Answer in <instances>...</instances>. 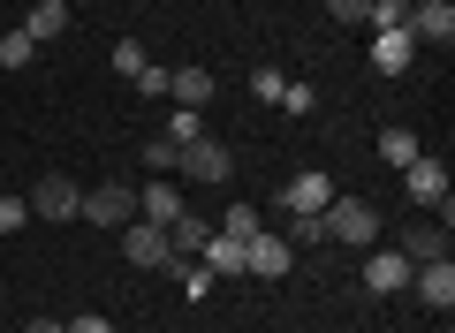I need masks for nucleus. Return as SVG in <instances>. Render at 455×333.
Instances as JSON below:
<instances>
[{
  "instance_id": "nucleus-14",
  "label": "nucleus",
  "mask_w": 455,
  "mask_h": 333,
  "mask_svg": "<svg viewBox=\"0 0 455 333\" xmlns=\"http://www.w3.org/2000/svg\"><path fill=\"white\" fill-rule=\"evenodd\" d=\"M175 212H182V190H175V175H160L145 197H137V220H152V227H167Z\"/></svg>"
},
{
  "instance_id": "nucleus-4",
  "label": "nucleus",
  "mask_w": 455,
  "mask_h": 333,
  "mask_svg": "<svg viewBox=\"0 0 455 333\" xmlns=\"http://www.w3.org/2000/svg\"><path fill=\"white\" fill-rule=\"evenodd\" d=\"M84 220L92 227H130L137 220V190H122V182H99V190H84Z\"/></svg>"
},
{
  "instance_id": "nucleus-3",
  "label": "nucleus",
  "mask_w": 455,
  "mask_h": 333,
  "mask_svg": "<svg viewBox=\"0 0 455 333\" xmlns=\"http://www.w3.org/2000/svg\"><path fill=\"white\" fill-rule=\"evenodd\" d=\"M122 258H130L137 273H167V266H175V250H167V227L130 220V227H122Z\"/></svg>"
},
{
  "instance_id": "nucleus-25",
  "label": "nucleus",
  "mask_w": 455,
  "mask_h": 333,
  "mask_svg": "<svg viewBox=\"0 0 455 333\" xmlns=\"http://www.w3.org/2000/svg\"><path fill=\"white\" fill-rule=\"evenodd\" d=\"M16 227H31V197H0V235H16Z\"/></svg>"
},
{
  "instance_id": "nucleus-15",
  "label": "nucleus",
  "mask_w": 455,
  "mask_h": 333,
  "mask_svg": "<svg viewBox=\"0 0 455 333\" xmlns=\"http://www.w3.org/2000/svg\"><path fill=\"white\" fill-rule=\"evenodd\" d=\"M205 235H212V227H205V220H197V212H190V205H182V212H175V220H167V250H175V258H197V250H205Z\"/></svg>"
},
{
  "instance_id": "nucleus-5",
  "label": "nucleus",
  "mask_w": 455,
  "mask_h": 333,
  "mask_svg": "<svg viewBox=\"0 0 455 333\" xmlns=\"http://www.w3.org/2000/svg\"><path fill=\"white\" fill-rule=\"evenodd\" d=\"M403 190H410V205H425V212H448V167L418 152V159L403 167Z\"/></svg>"
},
{
  "instance_id": "nucleus-18",
  "label": "nucleus",
  "mask_w": 455,
  "mask_h": 333,
  "mask_svg": "<svg viewBox=\"0 0 455 333\" xmlns=\"http://www.w3.org/2000/svg\"><path fill=\"white\" fill-rule=\"evenodd\" d=\"M167 273H175V288H182V296H190V303H205V296H212V281H220V273H212L205 258H175V266H167Z\"/></svg>"
},
{
  "instance_id": "nucleus-12",
  "label": "nucleus",
  "mask_w": 455,
  "mask_h": 333,
  "mask_svg": "<svg viewBox=\"0 0 455 333\" xmlns=\"http://www.w3.org/2000/svg\"><path fill=\"white\" fill-rule=\"evenodd\" d=\"M410 288H418V296L433 303L440 318L455 311V266H448V258H433V266H418V273H410Z\"/></svg>"
},
{
  "instance_id": "nucleus-13",
  "label": "nucleus",
  "mask_w": 455,
  "mask_h": 333,
  "mask_svg": "<svg viewBox=\"0 0 455 333\" xmlns=\"http://www.w3.org/2000/svg\"><path fill=\"white\" fill-rule=\"evenodd\" d=\"M395 250H403L410 266H433V258H448V227H403Z\"/></svg>"
},
{
  "instance_id": "nucleus-20",
  "label": "nucleus",
  "mask_w": 455,
  "mask_h": 333,
  "mask_svg": "<svg viewBox=\"0 0 455 333\" xmlns=\"http://www.w3.org/2000/svg\"><path fill=\"white\" fill-rule=\"evenodd\" d=\"M31 61H38V38L23 31V23H16V31L0 38V68H31Z\"/></svg>"
},
{
  "instance_id": "nucleus-27",
  "label": "nucleus",
  "mask_w": 455,
  "mask_h": 333,
  "mask_svg": "<svg viewBox=\"0 0 455 333\" xmlns=\"http://www.w3.org/2000/svg\"><path fill=\"white\" fill-rule=\"evenodd\" d=\"M167 76H175V68H160V61H145V68H137V91H145V99H167Z\"/></svg>"
},
{
  "instance_id": "nucleus-9",
  "label": "nucleus",
  "mask_w": 455,
  "mask_h": 333,
  "mask_svg": "<svg viewBox=\"0 0 455 333\" xmlns=\"http://www.w3.org/2000/svg\"><path fill=\"white\" fill-rule=\"evenodd\" d=\"M334 205V182H326V167H304V175H289V190H281V212H326Z\"/></svg>"
},
{
  "instance_id": "nucleus-2",
  "label": "nucleus",
  "mask_w": 455,
  "mask_h": 333,
  "mask_svg": "<svg viewBox=\"0 0 455 333\" xmlns=\"http://www.w3.org/2000/svg\"><path fill=\"white\" fill-rule=\"evenodd\" d=\"M175 175H190V182H205V190H220V182L235 175V159H228V144L190 137V144H182V159H175Z\"/></svg>"
},
{
  "instance_id": "nucleus-1",
  "label": "nucleus",
  "mask_w": 455,
  "mask_h": 333,
  "mask_svg": "<svg viewBox=\"0 0 455 333\" xmlns=\"http://www.w3.org/2000/svg\"><path fill=\"white\" fill-rule=\"evenodd\" d=\"M319 227H326V242H349V250H372L379 242V205H364V197H334V205L319 212Z\"/></svg>"
},
{
  "instance_id": "nucleus-21",
  "label": "nucleus",
  "mask_w": 455,
  "mask_h": 333,
  "mask_svg": "<svg viewBox=\"0 0 455 333\" xmlns=\"http://www.w3.org/2000/svg\"><path fill=\"white\" fill-rule=\"evenodd\" d=\"M379 159H387V167H410V159H418V137H410V129H379Z\"/></svg>"
},
{
  "instance_id": "nucleus-28",
  "label": "nucleus",
  "mask_w": 455,
  "mask_h": 333,
  "mask_svg": "<svg viewBox=\"0 0 455 333\" xmlns=\"http://www.w3.org/2000/svg\"><path fill=\"white\" fill-rule=\"evenodd\" d=\"M281 83H289L281 68H259V76H251V99H266V107H281Z\"/></svg>"
},
{
  "instance_id": "nucleus-26",
  "label": "nucleus",
  "mask_w": 455,
  "mask_h": 333,
  "mask_svg": "<svg viewBox=\"0 0 455 333\" xmlns=\"http://www.w3.org/2000/svg\"><path fill=\"white\" fill-rule=\"evenodd\" d=\"M311 107H319L311 83H281V114H311Z\"/></svg>"
},
{
  "instance_id": "nucleus-19",
  "label": "nucleus",
  "mask_w": 455,
  "mask_h": 333,
  "mask_svg": "<svg viewBox=\"0 0 455 333\" xmlns=\"http://www.w3.org/2000/svg\"><path fill=\"white\" fill-rule=\"evenodd\" d=\"M197 258H205L212 273H243V242H235V235H220V227L205 235V250H197Z\"/></svg>"
},
{
  "instance_id": "nucleus-11",
  "label": "nucleus",
  "mask_w": 455,
  "mask_h": 333,
  "mask_svg": "<svg viewBox=\"0 0 455 333\" xmlns=\"http://www.w3.org/2000/svg\"><path fill=\"white\" fill-rule=\"evenodd\" d=\"M76 205H84V190H76L68 175H46V182L31 190V212H38V220H76Z\"/></svg>"
},
{
  "instance_id": "nucleus-8",
  "label": "nucleus",
  "mask_w": 455,
  "mask_h": 333,
  "mask_svg": "<svg viewBox=\"0 0 455 333\" xmlns=\"http://www.w3.org/2000/svg\"><path fill=\"white\" fill-rule=\"evenodd\" d=\"M410 273H418V266H410V258L395 250V242H387V250L372 242V258H364V288H372V296H403V288H410Z\"/></svg>"
},
{
  "instance_id": "nucleus-31",
  "label": "nucleus",
  "mask_w": 455,
  "mask_h": 333,
  "mask_svg": "<svg viewBox=\"0 0 455 333\" xmlns=\"http://www.w3.org/2000/svg\"><path fill=\"white\" fill-rule=\"evenodd\" d=\"M61 333H114V318H99V311H84V318H68Z\"/></svg>"
},
{
  "instance_id": "nucleus-10",
  "label": "nucleus",
  "mask_w": 455,
  "mask_h": 333,
  "mask_svg": "<svg viewBox=\"0 0 455 333\" xmlns=\"http://www.w3.org/2000/svg\"><path fill=\"white\" fill-rule=\"evenodd\" d=\"M410 61H418V38L395 23V31H372V68L379 76H410Z\"/></svg>"
},
{
  "instance_id": "nucleus-17",
  "label": "nucleus",
  "mask_w": 455,
  "mask_h": 333,
  "mask_svg": "<svg viewBox=\"0 0 455 333\" xmlns=\"http://www.w3.org/2000/svg\"><path fill=\"white\" fill-rule=\"evenodd\" d=\"M167 99H182V107L205 114V99H212V68H175V76H167Z\"/></svg>"
},
{
  "instance_id": "nucleus-23",
  "label": "nucleus",
  "mask_w": 455,
  "mask_h": 333,
  "mask_svg": "<svg viewBox=\"0 0 455 333\" xmlns=\"http://www.w3.org/2000/svg\"><path fill=\"white\" fill-rule=\"evenodd\" d=\"M137 159H145V167H160V175H175V159H182V144L152 137V144H145V152H137Z\"/></svg>"
},
{
  "instance_id": "nucleus-29",
  "label": "nucleus",
  "mask_w": 455,
  "mask_h": 333,
  "mask_svg": "<svg viewBox=\"0 0 455 333\" xmlns=\"http://www.w3.org/2000/svg\"><path fill=\"white\" fill-rule=\"evenodd\" d=\"M326 16L334 23H372V0H326Z\"/></svg>"
},
{
  "instance_id": "nucleus-33",
  "label": "nucleus",
  "mask_w": 455,
  "mask_h": 333,
  "mask_svg": "<svg viewBox=\"0 0 455 333\" xmlns=\"http://www.w3.org/2000/svg\"><path fill=\"white\" fill-rule=\"evenodd\" d=\"M395 8H418V0H395Z\"/></svg>"
},
{
  "instance_id": "nucleus-24",
  "label": "nucleus",
  "mask_w": 455,
  "mask_h": 333,
  "mask_svg": "<svg viewBox=\"0 0 455 333\" xmlns=\"http://www.w3.org/2000/svg\"><path fill=\"white\" fill-rule=\"evenodd\" d=\"M190 137H205V129H197V107H175L167 114V144H190Z\"/></svg>"
},
{
  "instance_id": "nucleus-16",
  "label": "nucleus",
  "mask_w": 455,
  "mask_h": 333,
  "mask_svg": "<svg viewBox=\"0 0 455 333\" xmlns=\"http://www.w3.org/2000/svg\"><path fill=\"white\" fill-rule=\"evenodd\" d=\"M23 31L46 46V38H68V0H38L31 16H23Z\"/></svg>"
},
{
  "instance_id": "nucleus-30",
  "label": "nucleus",
  "mask_w": 455,
  "mask_h": 333,
  "mask_svg": "<svg viewBox=\"0 0 455 333\" xmlns=\"http://www.w3.org/2000/svg\"><path fill=\"white\" fill-rule=\"evenodd\" d=\"M145 61H152V53L137 46V38H122V46H114V68H122V76H137V68H145Z\"/></svg>"
},
{
  "instance_id": "nucleus-6",
  "label": "nucleus",
  "mask_w": 455,
  "mask_h": 333,
  "mask_svg": "<svg viewBox=\"0 0 455 333\" xmlns=\"http://www.w3.org/2000/svg\"><path fill=\"white\" fill-rule=\"evenodd\" d=\"M403 31L418 46H455V8L448 0H418V8H403Z\"/></svg>"
},
{
  "instance_id": "nucleus-22",
  "label": "nucleus",
  "mask_w": 455,
  "mask_h": 333,
  "mask_svg": "<svg viewBox=\"0 0 455 333\" xmlns=\"http://www.w3.org/2000/svg\"><path fill=\"white\" fill-rule=\"evenodd\" d=\"M220 235H235V242H251V235H259V205H228V220H220Z\"/></svg>"
},
{
  "instance_id": "nucleus-32",
  "label": "nucleus",
  "mask_w": 455,
  "mask_h": 333,
  "mask_svg": "<svg viewBox=\"0 0 455 333\" xmlns=\"http://www.w3.org/2000/svg\"><path fill=\"white\" fill-rule=\"evenodd\" d=\"M23 333H61V318H31V326H23Z\"/></svg>"
},
{
  "instance_id": "nucleus-7",
  "label": "nucleus",
  "mask_w": 455,
  "mask_h": 333,
  "mask_svg": "<svg viewBox=\"0 0 455 333\" xmlns=\"http://www.w3.org/2000/svg\"><path fill=\"white\" fill-rule=\"evenodd\" d=\"M289 266H296V250L274 235V227H259V235L243 242V273H251V281H281Z\"/></svg>"
}]
</instances>
